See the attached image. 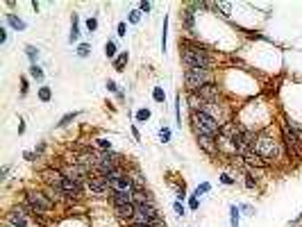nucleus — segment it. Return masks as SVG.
I'll use <instances>...</instances> for the list:
<instances>
[{"label": "nucleus", "instance_id": "1", "mask_svg": "<svg viewBox=\"0 0 302 227\" xmlns=\"http://www.w3.org/2000/svg\"><path fill=\"white\" fill-rule=\"evenodd\" d=\"M180 61L184 68H198V71H216L218 64V55H213L211 50L200 43L193 36H180Z\"/></svg>", "mask_w": 302, "mask_h": 227}, {"label": "nucleus", "instance_id": "2", "mask_svg": "<svg viewBox=\"0 0 302 227\" xmlns=\"http://www.w3.org/2000/svg\"><path fill=\"white\" fill-rule=\"evenodd\" d=\"M252 150H255V155L259 157L266 166H277V164L282 162V157L286 155L284 145H282V139H279V132L275 134V132H272V125L257 132V141H255V145H252Z\"/></svg>", "mask_w": 302, "mask_h": 227}, {"label": "nucleus", "instance_id": "3", "mask_svg": "<svg viewBox=\"0 0 302 227\" xmlns=\"http://www.w3.org/2000/svg\"><path fill=\"white\" fill-rule=\"evenodd\" d=\"M277 132H279V139H282V145H284L286 157L293 159V162H302V139L293 130V123H291V118L286 114H279Z\"/></svg>", "mask_w": 302, "mask_h": 227}, {"label": "nucleus", "instance_id": "4", "mask_svg": "<svg viewBox=\"0 0 302 227\" xmlns=\"http://www.w3.org/2000/svg\"><path fill=\"white\" fill-rule=\"evenodd\" d=\"M189 127L193 132V137H220V127L223 123L216 120L211 114L207 112H189Z\"/></svg>", "mask_w": 302, "mask_h": 227}, {"label": "nucleus", "instance_id": "5", "mask_svg": "<svg viewBox=\"0 0 302 227\" xmlns=\"http://www.w3.org/2000/svg\"><path fill=\"white\" fill-rule=\"evenodd\" d=\"M23 200L30 204L32 209H34V214L41 216V218L50 216L55 209H57V207L53 204V200L43 193V189H23Z\"/></svg>", "mask_w": 302, "mask_h": 227}, {"label": "nucleus", "instance_id": "6", "mask_svg": "<svg viewBox=\"0 0 302 227\" xmlns=\"http://www.w3.org/2000/svg\"><path fill=\"white\" fill-rule=\"evenodd\" d=\"M182 82L186 91H198L205 84L216 82V71H198V68H184Z\"/></svg>", "mask_w": 302, "mask_h": 227}, {"label": "nucleus", "instance_id": "7", "mask_svg": "<svg viewBox=\"0 0 302 227\" xmlns=\"http://www.w3.org/2000/svg\"><path fill=\"white\" fill-rule=\"evenodd\" d=\"M61 189H64V193H66V207H73V204L82 202L84 196H87V182H80V179L64 177Z\"/></svg>", "mask_w": 302, "mask_h": 227}, {"label": "nucleus", "instance_id": "8", "mask_svg": "<svg viewBox=\"0 0 302 227\" xmlns=\"http://www.w3.org/2000/svg\"><path fill=\"white\" fill-rule=\"evenodd\" d=\"M87 193L95 198H107L109 196V184H107V179L98 173H91L87 177Z\"/></svg>", "mask_w": 302, "mask_h": 227}, {"label": "nucleus", "instance_id": "9", "mask_svg": "<svg viewBox=\"0 0 302 227\" xmlns=\"http://www.w3.org/2000/svg\"><path fill=\"white\" fill-rule=\"evenodd\" d=\"M2 223H7V225H12V227H30L34 221H32L28 214H23V211L14 204L12 209H7L5 214H2Z\"/></svg>", "mask_w": 302, "mask_h": 227}, {"label": "nucleus", "instance_id": "10", "mask_svg": "<svg viewBox=\"0 0 302 227\" xmlns=\"http://www.w3.org/2000/svg\"><path fill=\"white\" fill-rule=\"evenodd\" d=\"M36 177H39L41 186H61V182H64V175H61V170H60V168H55V166L41 168V170L36 173Z\"/></svg>", "mask_w": 302, "mask_h": 227}, {"label": "nucleus", "instance_id": "11", "mask_svg": "<svg viewBox=\"0 0 302 227\" xmlns=\"http://www.w3.org/2000/svg\"><path fill=\"white\" fill-rule=\"evenodd\" d=\"M198 96L202 98L205 102H223L225 100V93H223V86H218V82H211V84H205L196 91Z\"/></svg>", "mask_w": 302, "mask_h": 227}, {"label": "nucleus", "instance_id": "12", "mask_svg": "<svg viewBox=\"0 0 302 227\" xmlns=\"http://www.w3.org/2000/svg\"><path fill=\"white\" fill-rule=\"evenodd\" d=\"M193 139H196L198 148H200L207 157H211V159H220V145H218V139H213V137H193Z\"/></svg>", "mask_w": 302, "mask_h": 227}, {"label": "nucleus", "instance_id": "13", "mask_svg": "<svg viewBox=\"0 0 302 227\" xmlns=\"http://www.w3.org/2000/svg\"><path fill=\"white\" fill-rule=\"evenodd\" d=\"M196 18H198V14H193L186 5L180 9V28L189 36H193V39H196Z\"/></svg>", "mask_w": 302, "mask_h": 227}, {"label": "nucleus", "instance_id": "14", "mask_svg": "<svg viewBox=\"0 0 302 227\" xmlns=\"http://www.w3.org/2000/svg\"><path fill=\"white\" fill-rule=\"evenodd\" d=\"M132 202L134 204H157V200H154V193L150 191L148 186H141V189H134Z\"/></svg>", "mask_w": 302, "mask_h": 227}, {"label": "nucleus", "instance_id": "15", "mask_svg": "<svg viewBox=\"0 0 302 227\" xmlns=\"http://www.w3.org/2000/svg\"><path fill=\"white\" fill-rule=\"evenodd\" d=\"M107 202H109V209H114V207H123V204H130L132 202V193L109 191V196H107Z\"/></svg>", "mask_w": 302, "mask_h": 227}, {"label": "nucleus", "instance_id": "16", "mask_svg": "<svg viewBox=\"0 0 302 227\" xmlns=\"http://www.w3.org/2000/svg\"><path fill=\"white\" fill-rule=\"evenodd\" d=\"M5 23H7V28H9L12 32H25L28 30V23H25L23 18L18 16V14H14V12L5 14Z\"/></svg>", "mask_w": 302, "mask_h": 227}, {"label": "nucleus", "instance_id": "17", "mask_svg": "<svg viewBox=\"0 0 302 227\" xmlns=\"http://www.w3.org/2000/svg\"><path fill=\"white\" fill-rule=\"evenodd\" d=\"M80 39H82V30H80V16L71 14V32H68V43H77L80 46Z\"/></svg>", "mask_w": 302, "mask_h": 227}, {"label": "nucleus", "instance_id": "18", "mask_svg": "<svg viewBox=\"0 0 302 227\" xmlns=\"http://www.w3.org/2000/svg\"><path fill=\"white\" fill-rule=\"evenodd\" d=\"M243 186H245L248 191H259L261 179L257 177V170H245V173H243Z\"/></svg>", "mask_w": 302, "mask_h": 227}, {"label": "nucleus", "instance_id": "19", "mask_svg": "<svg viewBox=\"0 0 302 227\" xmlns=\"http://www.w3.org/2000/svg\"><path fill=\"white\" fill-rule=\"evenodd\" d=\"M186 105H189V112H205L207 102L202 100L196 91H186Z\"/></svg>", "mask_w": 302, "mask_h": 227}, {"label": "nucleus", "instance_id": "20", "mask_svg": "<svg viewBox=\"0 0 302 227\" xmlns=\"http://www.w3.org/2000/svg\"><path fill=\"white\" fill-rule=\"evenodd\" d=\"M127 61H130V53H127V50H121L119 57H116V59L112 61L114 71H116V73H123V71H125V66H127Z\"/></svg>", "mask_w": 302, "mask_h": 227}, {"label": "nucleus", "instance_id": "21", "mask_svg": "<svg viewBox=\"0 0 302 227\" xmlns=\"http://www.w3.org/2000/svg\"><path fill=\"white\" fill-rule=\"evenodd\" d=\"M80 114H82V112H68V114H64V116L60 118V123H57L55 127H57V130H64V127H68L71 123H75V120L80 118Z\"/></svg>", "mask_w": 302, "mask_h": 227}, {"label": "nucleus", "instance_id": "22", "mask_svg": "<svg viewBox=\"0 0 302 227\" xmlns=\"http://www.w3.org/2000/svg\"><path fill=\"white\" fill-rule=\"evenodd\" d=\"M28 73H30V78L34 80V82H39L43 86V80H46V71H43L39 64H30V68H28Z\"/></svg>", "mask_w": 302, "mask_h": 227}, {"label": "nucleus", "instance_id": "23", "mask_svg": "<svg viewBox=\"0 0 302 227\" xmlns=\"http://www.w3.org/2000/svg\"><path fill=\"white\" fill-rule=\"evenodd\" d=\"M241 209H239V204L230 202V227H239L241 225Z\"/></svg>", "mask_w": 302, "mask_h": 227}, {"label": "nucleus", "instance_id": "24", "mask_svg": "<svg viewBox=\"0 0 302 227\" xmlns=\"http://www.w3.org/2000/svg\"><path fill=\"white\" fill-rule=\"evenodd\" d=\"M105 57L107 59H116V57H119V46H116V41H114V39H107L105 41Z\"/></svg>", "mask_w": 302, "mask_h": 227}, {"label": "nucleus", "instance_id": "25", "mask_svg": "<svg viewBox=\"0 0 302 227\" xmlns=\"http://www.w3.org/2000/svg\"><path fill=\"white\" fill-rule=\"evenodd\" d=\"M173 112H175V125L182 127V93H175V105H173Z\"/></svg>", "mask_w": 302, "mask_h": 227}, {"label": "nucleus", "instance_id": "26", "mask_svg": "<svg viewBox=\"0 0 302 227\" xmlns=\"http://www.w3.org/2000/svg\"><path fill=\"white\" fill-rule=\"evenodd\" d=\"M25 57L30 59V64H39V57H41V50L36 48V46H32V43H28V46H25Z\"/></svg>", "mask_w": 302, "mask_h": 227}, {"label": "nucleus", "instance_id": "27", "mask_svg": "<svg viewBox=\"0 0 302 227\" xmlns=\"http://www.w3.org/2000/svg\"><path fill=\"white\" fill-rule=\"evenodd\" d=\"M150 116H152V112H150L148 107H141L134 112V123H148Z\"/></svg>", "mask_w": 302, "mask_h": 227}, {"label": "nucleus", "instance_id": "28", "mask_svg": "<svg viewBox=\"0 0 302 227\" xmlns=\"http://www.w3.org/2000/svg\"><path fill=\"white\" fill-rule=\"evenodd\" d=\"M36 96H39V100H41L43 105H48V102L53 100V89L43 84V86H39V91H36Z\"/></svg>", "mask_w": 302, "mask_h": 227}, {"label": "nucleus", "instance_id": "29", "mask_svg": "<svg viewBox=\"0 0 302 227\" xmlns=\"http://www.w3.org/2000/svg\"><path fill=\"white\" fill-rule=\"evenodd\" d=\"M75 55L80 57V59H89V57H91V43L89 41H82L80 46H77Z\"/></svg>", "mask_w": 302, "mask_h": 227}, {"label": "nucleus", "instance_id": "30", "mask_svg": "<svg viewBox=\"0 0 302 227\" xmlns=\"http://www.w3.org/2000/svg\"><path fill=\"white\" fill-rule=\"evenodd\" d=\"M152 100L157 102V105H164V102H166V91H164V86H152Z\"/></svg>", "mask_w": 302, "mask_h": 227}, {"label": "nucleus", "instance_id": "31", "mask_svg": "<svg viewBox=\"0 0 302 227\" xmlns=\"http://www.w3.org/2000/svg\"><path fill=\"white\" fill-rule=\"evenodd\" d=\"M141 18H143V12L136 7V9H130L127 12V23H132V25H139L141 23Z\"/></svg>", "mask_w": 302, "mask_h": 227}, {"label": "nucleus", "instance_id": "32", "mask_svg": "<svg viewBox=\"0 0 302 227\" xmlns=\"http://www.w3.org/2000/svg\"><path fill=\"white\" fill-rule=\"evenodd\" d=\"M218 182L223 186H237V177H234V175H230L227 170H223V173L218 175Z\"/></svg>", "mask_w": 302, "mask_h": 227}, {"label": "nucleus", "instance_id": "33", "mask_svg": "<svg viewBox=\"0 0 302 227\" xmlns=\"http://www.w3.org/2000/svg\"><path fill=\"white\" fill-rule=\"evenodd\" d=\"M171 139H173V130L168 125H161L159 127V141L161 143H171Z\"/></svg>", "mask_w": 302, "mask_h": 227}, {"label": "nucleus", "instance_id": "34", "mask_svg": "<svg viewBox=\"0 0 302 227\" xmlns=\"http://www.w3.org/2000/svg\"><path fill=\"white\" fill-rule=\"evenodd\" d=\"M173 211H175V216H178V218H184V216H186V211H189V207H186L184 202H180V200H175V202H173Z\"/></svg>", "mask_w": 302, "mask_h": 227}, {"label": "nucleus", "instance_id": "35", "mask_svg": "<svg viewBox=\"0 0 302 227\" xmlns=\"http://www.w3.org/2000/svg\"><path fill=\"white\" fill-rule=\"evenodd\" d=\"M168 46V18L164 16V30H161V53H166Z\"/></svg>", "mask_w": 302, "mask_h": 227}, {"label": "nucleus", "instance_id": "36", "mask_svg": "<svg viewBox=\"0 0 302 227\" xmlns=\"http://www.w3.org/2000/svg\"><path fill=\"white\" fill-rule=\"evenodd\" d=\"M186 207H189V211H198L200 209V198L191 193V196L186 198Z\"/></svg>", "mask_w": 302, "mask_h": 227}, {"label": "nucleus", "instance_id": "37", "mask_svg": "<svg viewBox=\"0 0 302 227\" xmlns=\"http://www.w3.org/2000/svg\"><path fill=\"white\" fill-rule=\"evenodd\" d=\"M205 193H211V184L209 182H202V184H198L196 186V191H193V196H205Z\"/></svg>", "mask_w": 302, "mask_h": 227}, {"label": "nucleus", "instance_id": "38", "mask_svg": "<svg viewBox=\"0 0 302 227\" xmlns=\"http://www.w3.org/2000/svg\"><path fill=\"white\" fill-rule=\"evenodd\" d=\"M84 28H87V32H95L98 30V16H89L87 21H84Z\"/></svg>", "mask_w": 302, "mask_h": 227}, {"label": "nucleus", "instance_id": "39", "mask_svg": "<svg viewBox=\"0 0 302 227\" xmlns=\"http://www.w3.org/2000/svg\"><path fill=\"white\" fill-rule=\"evenodd\" d=\"M28 93H30V80H28V75H23L21 78V98H28Z\"/></svg>", "mask_w": 302, "mask_h": 227}, {"label": "nucleus", "instance_id": "40", "mask_svg": "<svg viewBox=\"0 0 302 227\" xmlns=\"http://www.w3.org/2000/svg\"><path fill=\"white\" fill-rule=\"evenodd\" d=\"M95 148L98 150H114V145H112L109 139H95Z\"/></svg>", "mask_w": 302, "mask_h": 227}, {"label": "nucleus", "instance_id": "41", "mask_svg": "<svg viewBox=\"0 0 302 227\" xmlns=\"http://www.w3.org/2000/svg\"><path fill=\"white\" fill-rule=\"evenodd\" d=\"M239 209H241L243 216H255V207H252V204H248V202L239 204Z\"/></svg>", "mask_w": 302, "mask_h": 227}, {"label": "nucleus", "instance_id": "42", "mask_svg": "<svg viewBox=\"0 0 302 227\" xmlns=\"http://www.w3.org/2000/svg\"><path fill=\"white\" fill-rule=\"evenodd\" d=\"M105 86H107V91H109V93H114V96H116V93H119L121 91V86L116 82H114V80H107L105 82Z\"/></svg>", "mask_w": 302, "mask_h": 227}, {"label": "nucleus", "instance_id": "43", "mask_svg": "<svg viewBox=\"0 0 302 227\" xmlns=\"http://www.w3.org/2000/svg\"><path fill=\"white\" fill-rule=\"evenodd\" d=\"M23 159H25V162H28V164H34V162H39V157L34 155V150H25V152H23Z\"/></svg>", "mask_w": 302, "mask_h": 227}, {"label": "nucleus", "instance_id": "44", "mask_svg": "<svg viewBox=\"0 0 302 227\" xmlns=\"http://www.w3.org/2000/svg\"><path fill=\"white\" fill-rule=\"evenodd\" d=\"M46 148H48V143H46V141H39V143H36V148H34V155L39 157V159H41V157H43V152H46Z\"/></svg>", "mask_w": 302, "mask_h": 227}, {"label": "nucleus", "instance_id": "45", "mask_svg": "<svg viewBox=\"0 0 302 227\" xmlns=\"http://www.w3.org/2000/svg\"><path fill=\"white\" fill-rule=\"evenodd\" d=\"M116 34H119L121 39H123V36H127V23H125V21H121V23L116 25Z\"/></svg>", "mask_w": 302, "mask_h": 227}, {"label": "nucleus", "instance_id": "46", "mask_svg": "<svg viewBox=\"0 0 302 227\" xmlns=\"http://www.w3.org/2000/svg\"><path fill=\"white\" fill-rule=\"evenodd\" d=\"M139 9H141L143 14H150L152 12V2H146V0H143V2H139Z\"/></svg>", "mask_w": 302, "mask_h": 227}, {"label": "nucleus", "instance_id": "47", "mask_svg": "<svg viewBox=\"0 0 302 227\" xmlns=\"http://www.w3.org/2000/svg\"><path fill=\"white\" fill-rule=\"evenodd\" d=\"M300 225H302V211L296 216V218H291L289 221V227H300Z\"/></svg>", "mask_w": 302, "mask_h": 227}, {"label": "nucleus", "instance_id": "48", "mask_svg": "<svg viewBox=\"0 0 302 227\" xmlns=\"http://www.w3.org/2000/svg\"><path fill=\"white\" fill-rule=\"evenodd\" d=\"M7 34H9V28H5V25H2V28H0V43H2V46L7 43Z\"/></svg>", "mask_w": 302, "mask_h": 227}, {"label": "nucleus", "instance_id": "49", "mask_svg": "<svg viewBox=\"0 0 302 227\" xmlns=\"http://www.w3.org/2000/svg\"><path fill=\"white\" fill-rule=\"evenodd\" d=\"M130 132H132V137H134V141H141V132H139V127L132 125V127H130Z\"/></svg>", "mask_w": 302, "mask_h": 227}, {"label": "nucleus", "instance_id": "50", "mask_svg": "<svg viewBox=\"0 0 302 227\" xmlns=\"http://www.w3.org/2000/svg\"><path fill=\"white\" fill-rule=\"evenodd\" d=\"M9 170H12V168H9V166H2V168H0V179H2V182H5V179H7V175H9Z\"/></svg>", "mask_w": 302, "mask_h": 227}, {"label": "nucleus", "instance_id": "51", "mask_svg": "<svg viewBox=\"0 0 302 227\" xmlns=\"http://www.w3.org/2000/svg\"><path fill=\"white\" fill-rule=\"evenodd\" d=\"M23 134H25V120L18 118V137H23Z\"/></svg>", "mask_w": 302, "mask_h": 227}, {"label": "nucleus", "instance_id": "52", "mask_svg": "<svg viewBox=\"0 0 302 227\" xmlns=\"http://www.w3.org/2000/svg\"><path fill=\"white\" fill-rule=\"evenodd\" d=\"M152 227H168V223H166V218H164V216H161L159 221H154V225Z\"/></svg>", "mask_w": 302, "mask_h": 227}, {"label": "nucleus", "instance_id": "53", "mask_svg": "<svg viewBox=\"0 0 302 227\" xmlns=\"http://www.w3.org/2000/svg\"><path fill=\"white\" fill-rule=\"evenodd\" d=\"M116 100H119V102H125V91H123V89H121L119 93H116Z\"/></svg>", "mask_w": 302, "mask_h": 227}, {"label": "nucleus", "instance_id": "54", "mask_svg": "<svg viewBox=\"0 0 302 227\" xmlns=\"http://www.w3.org/2000/svg\"><path fill=\"white\" fill-rule=\"evenodd\" d=\"M0 227H12V225H7V223H2V225H0Z\"/></svg>", "mask_w": 302, "mask_h": 227}, {"label": "nucleus", "instance_id": "55", "mask_svg": "<svg viewBox=\"0 0 302 227\" xmlns=\"http://www.w3.org/2000/svg\"><path fill=\"white\" fill-rule=\"evenodd\" d=\"M300 227H302V225H300Z\"/></svg>", "mask_w": 302, "mask_h": 227}]
</instances>
